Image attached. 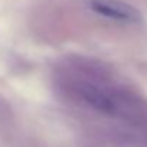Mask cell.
Wrapping results in <instances>:
<instances>
[{
	"label": "cell",
	"instance_id": "obj_1",
	"mask_svg": "<svg viewBox=\"0 0 147 147\" xmlns=\"http://www.w3.org/2000/svg\"><path fill=\"white\" fill-rule=\"evenodd\" d=\"M90 6L95 13L114 20L130 22V23L141 22V13L136 7L124 2H120V0H92Z\"/></svg>",
	"mask_w": 147,
	"mask_h": 147
}]
</instances>
